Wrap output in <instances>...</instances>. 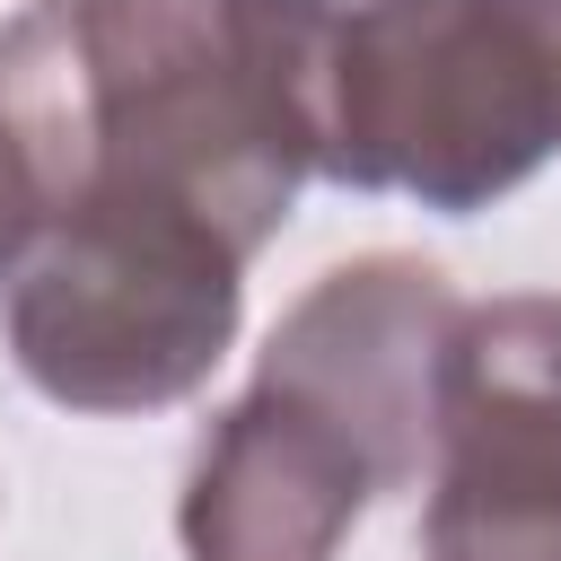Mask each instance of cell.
I'll list each match as a JSON object with an SVG mask.
<instances>
[{
	"instance_id": "obj_3",
	"label": "cell",
	"mask_w": 561,
	"mask_h": 561,
	"mask_svg": "<svg viewBox=\"0 0 561 561\" xmlns=\"http://www.w3.org/2000/svg\"><path fill=\"white\" fill-rule=\"evenodd\" d=\"M561 149V0H342L324 184L491 210Z\"/></svg>"
},
{
	"instance_id": "obj_1",
	"label": "cell",
	"mask_w": 561,
	"mask_h": 561,
	"mask_svg": "<svg viewBox=\"0 0 561 561\" xmlns=\"http://www.w3.org/2000/svg\"><path fill=\"white\" fill-rule=\"evenodd\" d=\"M342 0H26L0 26V123L61 210H175L245 263L324 175Z\"/></svg>"
},
{
	"instance_id": "obj_6",
	"label": "cell",
	"mask_w": 561,
	"mask_h": 561,
	"mask_svg": "<svg viewBox=\"0 0 561 561\" xmlns=\"http://www.w3.org/2000/svg\"><path fill=\"white\" fill-rule=\"evenodd\" d=\"M44 237V184H35V167H26V149L9 140V123H0V280L26 263V245Z\"/></svg>"
},
{
	"instance_id": "obj_4",
	"label": "cell",
	"mask_w": 561,
	"mask_h": 561,
	"mask_svg": "<svg viewBox=\"0 0 561 561\" xmlns=\"http://www.w3.org/2000/svg\"><path fill=\"white\" fill-rule=\"evenodd\" d=\"M245 254L175 210H61L0 280V333L61 412L184 403L237 342Z\"/></svg>"
},
{
	"instance_id": "obj_2",
	"label": "cell",
	"mask_w": 561,
	"mask_h": 561,
	"mask_svg": "<svg viewBox=\"0 0 561 561\" xmlns=\"http://www.w3.org/2000/svg\"><path fill=\"white\" fill-rule=\"evenodd\" d=\"M465 298L421 254L333 263L202 430L175 500L184 561H333L377 491L421 482Z\"/></svg>"
},
{
	"instance_id": "obj_5",
	"label": "cell",
	"mask_w": 561,
	"mask_h": 561,
	"mask_svg": "<svg viewBox=\"0 0 561 561\" xmlns=\"http://www.w3.org/2000/svg\"><path fill=\"white\" fill-rule=\"evenodd\" d=\"M421 491V561H561V289L456 316Z\"/></svg>"
}]
</instances>
